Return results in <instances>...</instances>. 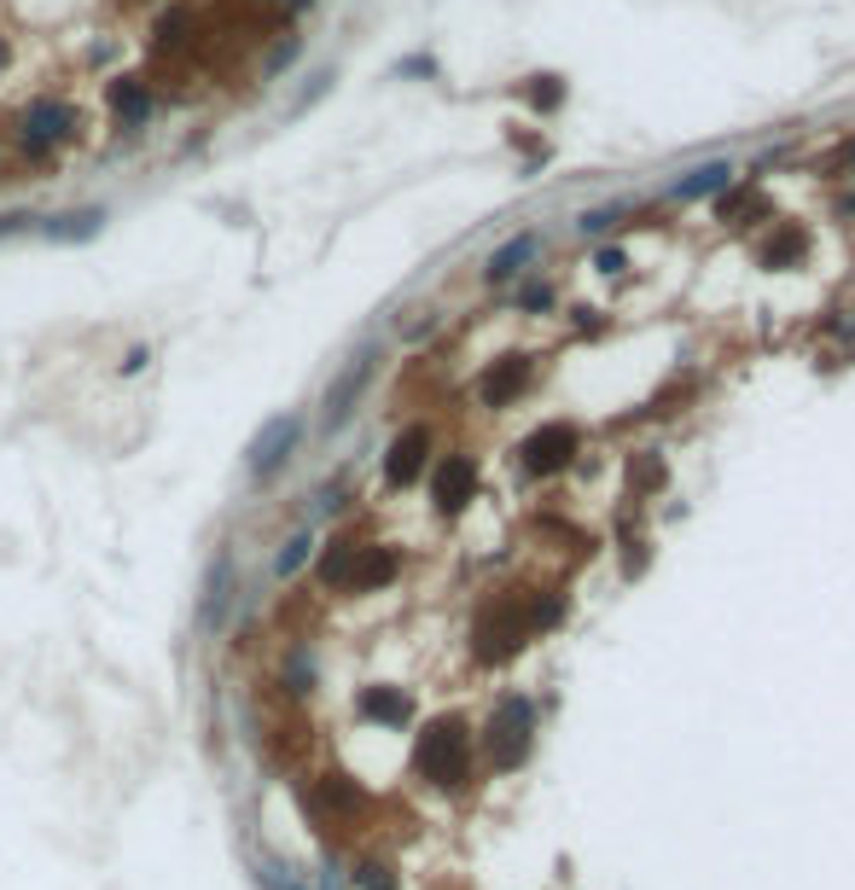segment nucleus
I'll list each match as a JSON object with an SVG mask.
<instances>
[{
    "label": "nucleus",
    "mask_w": 855,
    "mask_h": 890,
    "mask_svg": "<svg viewBox=\"0 0 855 890\" xmlns=\"http://www.w3.org/2000/svg\"><path fill=\"white\" fill-rule=\"evenodd\" d=\"M559 611H565L559 594H547V599H542V594H507V599H495V606L478 617V634H472V641H478V658H483V664H507L535 629H553V623H559Z\"/></svg>",
    "instance_id": "f257e3e1"
},
{
    "label": "nucleus",
    "mask_w": 855,
    "mask_h": 890,
    "mask_svg": "<svg viewBox=\"0 0 855 890\" xmlns=\"http://www.w3.org/2000/svg\"><path fill=\"white\" fill-rule=\"evenodd\" d=\"M413 768H419V780H431V786H460L472 775V728H466L460 716L425 721V733H419V745H413Z\"/></svg>",
    "instance_id": "f03ea898"
},
{
    "label": "nucleus",
    "mask_w": 855,
    "mask_h": 890,
    "mask_svg": "<svg viewBox=\"0 0 855 890\" xmlns=\"http://www.w3.org/2000/svg\"><path fill=\"white\" fill-rule=\"evenodd\" d=\"M535 745V704L507 693L495 704L490 728H483V751H490V768H518Z\"/></svg>",
    "instance_id": "7ed1b4c3"
},
{
    "label": "nucleus",
    "mask_w": 855,
    "mask_h": 890,
    "mask_svg": "<svg viewBox=\"0 0 855 890\" xmlns=\"http://www.w3.org/2000/svg\"><path fill=\"white\" fill-rule=\"evenodd\" d=\"M297 443H303V413H274V419H268V425L250 436V448H245V472H250V483L280 478L285 460L297 455Z\"/></svg>",
    "instance_id": "20e7f679"
},
{
    "label": "nucleus",
    "mask_w": 855,
    "mask_h": 890,
    "mask_svg": "<svg viewBox=\"0 0 855 890\" xmlns=\"http://www.w3.org/2000/svg\"><path fill=\"white\" fill-rule=\"evenodd\" d=\"M379 373V344H361L356 356H349L338 367V379L326 384V396H321V431H338L349 413H356V401L367 396V384H373Z\"/></svg>",
    "instance_id": "39448f33"
},
{
    "label": "nucleus",
    "mask_w": 855,
    "mask_h": 890,
    "mask_svg": "<svg viewBox=\"0 0 855 890\" xmlns=\"http://www.w3.org/2000/svg\"><path fill=\"white\" fill-rule=\"evenodd\" d=\"M76 134V111L64 106V99H36L24 116H18V152L29 163H47L59 152V140H71Z\"/></svg>",
    "instance_id": "423d86ee"
},
{
    "label": "nucleus",
    "mask_w": 855,
    "mask_h": 890,
    "mask_svg": "<svg viewBox=\"0 0 855 890\" xmlns=\"http://www.w3.org/2000/svg\"><path fill=\"white\" fill-rule=\"evenodd\" d=\"M431 448H437L431 425H408V431H401L396 443H391V455H384V490H408V483L425 478Z\"/></svg>",
    "instance_id": "0eeeda50"
},
{
    "label": "nucleus",
    "mask_w": 855,
    "mask_h": 890,
    "mask_svg": "<svg viewBox=\"0 0 855 890\" xmlns=\"http://www.w3.org/2000/svg\"><path fill=\"white\" fill-rule=\"evenodd\" d=\"M431 500H437L443 518L466 512L478 500V460L472 455H443L437 472H431Z\"/></svg>",
    "instance_id": "6e6552de"
},
{
    "label": "nucleus",
    "mask_w": 855,
    "mask_h": 890,
    "mask_svg": "<svg viewBox=\"0 0 855 890\" xmlns=\"http://www.w3.org/2000/svg\"><path fill=\"white\" fill-rule=\"evenodd\" d=\"M233 582H239V570H233V553H215L205 582H198V629L215 634L227 623V606H233Z\"/></svg>",
    "instance_id": "1a4fd4ad"
},
{
    "label": "nucleus",
    "mask_w": 855,
    "mask_h": 890,
    "mask_svg": "<svg viewBox=\"0 0 855 890\" xmlns=\"http://www.w3.org/2000/svg\"><path fill=\"white\" fill-rule=\"evenodd\" d=\"M106 111L116 116V128H146V123H152V111H158L152 82H140V76H116L111 88H106Z\"/></svg>",
    "instance_id": "9d476101"
},
{
    "label": "nucleus",
    "mask_w": 855,
    "mask_h": 890,
    "mask_svg": "<svg viewBox=\"0 0 855 890\" xmlns=\"http://www.w3.org/2000/svg\"><path fill=\"white\" fill-rule=\"evenodd\" d=\"M577 448H582L577 425H542V431H535L530 443H524V466L547 478V472H559V466H570V455H577Z\"/></svg>",
    "instance_id": "9b49d317"
},
{
    "label": "nucleus",
    "mask_w": 855,
    "mask_h": 890,
    "mask_svg": "<svg viewBox=\"0 0 855 890\" xmlns=\"http://www.w3.org/2000/svg\"><path fill=\"white\" fill-rule=\"evenodd\" d=\"M530 379H535L530 356H507V361H495L490 373H483V384H478L483 408H507V401H518V396L530 391Z\"/></svg>",
    "instance_id": "f8f14e48"
},
{
    "label": "nucleus",
    "mask_w": 855,
    "mask_h": 890,
    "mask_svg": "<svg viewBox=\"0 0 855 890\" xmlns=\"http://www.w3.org/2000/svg\"><path fill=\"white\" fill-rule=\"evenodd\" d=\"M111 215L106 205H82V210H64V215H41V239H53V245H88L99 239V227H106Z\"/></svg>",
    "instance_id": "ddd939ff"
},
{
    "label": "nucleus",
    "mask_w": 855,
    "mask_h": 890,
    "mask_svg": "<svg viewBox=\"0 0 855 890\" xmlns=\"http://www.w3.org/2000/svg\"><path fill=\"white\" fill-rule=\"evenodd\" d=\"M401 577V553L396 547H356V570H349V594H379Z\"/></svg>",
    "instance_id": "4468645a"
},
{
    "label": "nucleus",
    "mask_w": 855,
    "mask_h": 890,
    "mask_svg": "<svg viewBox=\"0 0 855 890\" xmlns=\"http://www.w3.org/2000/svg\"><path fill=\"white\" fill-rule=\"evenodd\" d=\"M356 710L367 721H379V728H408V721H413V699L401 693V687H361Z\"/></svg>",
    "instance_id": "2eb2a0df"
},
{
    "label": "nucleus",
    "mask_w": 855,
    "mask_h": 890,
    "mask_svg": "<svg viewBox=\"0 0 855 890\" xmlns=\"http://www.w3.org/2000/svg\"><path fill=\"white\" fill-rule=\"evenodd\" d=\"M535 250H542V233H518V239H507V245L495 250L483 274H490L495 285H500V280H518V274H524V268L535 262Z\"/></svg>",
    "instance_id": "dca6fc26"
},
{
    "label": "nucleus",
    "mask_w": 855,
    "mask_h": 890,
    "mask_svg": "<svg viewBox=\"0 0 855 890\" xmlns=\"http://www.w3.org/2000/svg\"><path fill=\"white\" fill-rule=\"evenodd\" d=\"M356 547L349 535H332V542L321 547V565H314V577H321V588H338V594H349V570H356Z\"/></svg>",
    "instance_id": "f3484780"
},
{
    "label": "nucleus",
    "mask_w": 855,
    "mask_h": 890,
    "mask_svg": "<svg viewBox=\"0 0 855 890\" xmlns=\"http://www.w3.org/2000/svg\"><path fill=\"white\" fill-rule=\"evenodd\" d=\"M314 798H321V809L332 815V820H356L361 815V786L349 780V775H321V786H314Z\"/></svg>",
    "instance_id": "a211bd4d"
},
{
    "label": "nucleus",
    "mask_w": 855,
    "mask_h": 890,
    "mask_svg": "<svg viewBox=\"0 0 855 890\" xmlns=\"http://www.w3.org/2000/svg\"><path fill=\"white\" fill-rule=\"evenodd\" d=\"M733 175H740V170H733V163H704V170H693L686 181H676V187H669V193H676L681 205H693V198L728 193V187H733Z\"/></svg>",
    "instance_id": "6ab92c4d"
},
{
    "label": "nucleus",
    "mask_w": 855,
    "mask_h": 890,
    "mask_svg": "<svg viewBox=\"0 0 855 890\" xmlns=\"http://www.w3.org/2000/svg\"><path fill=\"white\" fill-rule=\"evenodd\" d=\"M309 553H314V535H309V530H297V535H285V547L274 553V577H280V582H292V577H297V570H303V565H309Z\"/></svg>",
    "instance_id": "aec40b11"
},
{
    "label": "nucleus",
    "mask_w": 855,
    "mask_h": 890,
    "mask_svg": "<svg viewBox=\"0 0 855 890\" xmlns=\"http://www.w3.org/2000/svg\"><path fill=\"white\" fill-rule=\"evenodd\" d=\"M349 885H356V890H396V867L373 855V862H361L356 873H349Z\"/></svg>",
    "instance_id": "412c9836"
},
{
    "label": "nucleus",
    "mask_w": 855,
    "mask_h": 890,
    "mask_svg": "<svg viewBox=\"0 0 855 890\" xmlns=\"http://www.w3.org/2000/svg\"><path fill=\"white\" fill-rule=\"evenodd\" d=\"M257 879H262V890H309L292 867H280V862H257Z\"/></svg>",
    "instance_id": "4be33fe9"
},
{
    "label": "nucleus",
    "mask_w": 855,
    "mask_h": 890,
    "mask_svg": "<svg viewBox=\"0 0 855 890\" xmlns=\"http://www.w3.org/2000/svg\"><path fill=\"white\" fill-rule=\"evenodd\" d=\"M285 681H292V693H309L314 687V664H309V652L297 646L292 658H285Z\"/></svg>",
    "instance_id": "5701e85b"
},
{
    "label": "nucleus",
    "mask_w": 855,
    "mask_h": 890,
    "mask_svg": "<svg viewBox=\"0 0 855 890\" xmlns=\"http://www.w3.org/2000/svg\"><path fill=\"white\" fill-rule=\"evenodd\" d=\"M187 18H193V7H175L170 18L158 24V47H175V41H181V24H187Z\"/></svg>",
    "instance_id": "b1692460"
},
{
    "label": "nucleus",
    "mask_w": 855,
    "mask_h": 890,
    "mask_svg": "<svg viewBox=\"0 0 855 890\" xmlns=\"http://www.w3.org/2000/svg\"><path fill=\"white\" fill-rule=\"evenodd\" d=\"M297 53H303V41H297V36H292V41H280L274 53H268V71H262V76H280V71H285V64H292Z\"/></svg>",
    "instance_id": "393cba45"
},
{
    "label": "nucleus",
    "mask_w": 855,
    "mask_h": 890,
    "mask_svg": "<svg viewBox=\"0 0 855 890\" xmlns=\"http://www.w3.org/2000/svg\"><path fill=\"white\" fill-rule=\"evenodd\" d=\"M634 483H641V490H658V483H664V460L646 455L641 466H634Z\"/></svg>",
    "instance_id": "a878e982"
},
{
    "label": "nucleus",
    "mask_w": 855,
    "mask_h": 890,
    "mask_svg": "<svg viewBox=\"0 0 855 890\" xmlns=\"http://www.w3.org/2000/svg\"><path fill=\"white\" fill-rule=\"evenodd\" d=\"M326 88H332V71H321V76H309V88H303V94H297V106H292V111H309V106H314V99H321Z\"/></svg>",
    "instance_id": "bb28decb"
},
{
    "label": "nucleus",
    "mask_w": 855,
    "mask_h": 890,
    "mask_svg": "<svg viewBox=\"0 0 855 890\" xmlns=\"http://www.w3.org/2000/svg\"><path fill=\"white\" fill-rule=\"evenodd\" d=\"M518 304H524V309H553V292H547V285H524Z\"/></svg>",
    "instance_id": "cd10ccee"
},
{
    "label": "nucleus",
    "mask_w": 855,
    "mask_h": 890,
    "mask_svg": "<svg viewBox=\"0 0 855 890\" xmlns=\"http://www.w3.org/2000/svg\"><path fill=\"white\" fill-rule=\"evenodd\" d=\"M146 367H152V349H146V344H134L128 356H123V373L134 379V373H146Z\"/></svg>",
    "instance_id": "c85d7f7f"
},
{
    "label": "nucleus",
    "mask_w": 855,
    "mask_h": 890,
    "mask_svg": "<svg viewBox=\"0 0 855 890\" xmlns=\"http://www.w3.org/2000/svg\"><path fill=\"white\" fill-rule=\"evenodd\" d=\"M611 222H617V210H588V215H582L577 227H582V233H606Z\"/></svg>",
    "instance_id": "c756f323"
},
{
    "label": "nucleus",
    "mask_w": 855,
    "mask_h": 890,
    "mask_svg": "<svg viewBox=\"0 0 855 890\" xmlns=\"http://www.w3.org/2000/svg\"><path fill=\"white\" fill-rule=\"evenodd\" d=\"M431 71H437L431 59H408V64H401V76H431Z\"/></svg>",
    "instance_id": "7c9ffc66"
},
{
    "label": "nucleus",
    "mask_w": 855,
    "mask_h": 890,
    "mask_svg": "<svg viewBox=\"0 0 855 890\" xmlns=\"http://www.w3.org/2000/svg\"><path fill=\"white\" fill-rule=\"evenodd\" d=\"M262 7H285V12H309L314 0H262Z\"/></svg>",
    "instance_id": "2f4dec72"
},
{
    "label": "nucleus",
    "mask_w": 855,
    "mask_h": 890,
    "mask_svg": "<svg viewBox=\"0 0 855 890\" xmlns=\"http://www.w3.org/2000/svg\"><path fill=\"white\" fill-rule=\"evenodd\" d=\"M7 59H12V41H7V36H0V71H7Z\"/></svg>",
    "instance_id": "473e14b6"
}]
</instances>
